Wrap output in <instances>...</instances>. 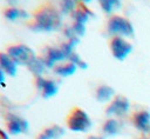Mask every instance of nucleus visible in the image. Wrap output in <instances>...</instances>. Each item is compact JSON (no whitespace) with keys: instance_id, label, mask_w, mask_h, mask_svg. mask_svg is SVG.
<instances>
[{"instance_id":"f257e3e1","label":"nucleus","mask_w":150,"mask_h":139,"mask_svg":"<svg viewBox=\"0 0 150 139\" xmlns=\"http://www.w3.org/2000/svg\"><path fill=\"white\" fill-rule=\"evenodd\" d=\"M61 25V16L52 7H43L34 14V24L32 27L36 31H55Z\"/></svg>"},{"instance_id":"f03ea898","label":"nucleus","mask_w":150,"mask_h":139,"mask_svg":"<svg viewBox=\"0 0 150 139\" xmlns=\"http://www.w3.org/2000/svg\"><path fill=\"white\" fill-rule=\"evenodd\" d=\"M108 33L115 37H131L134 35V27L131 22L120 15L112 16L108 22Z\"/></svg>"},{"instance_id":"7ed1b4c3","label":"nucleus","mask_w":150,"mask_h":139,"mask_svg":"<svg viewBox=\"0 0 150 139\" xmlns=\"http://www.w3.org/2000/svg\"><path fill=\"white\" fill-rule=\"evenodd\" d=\"M68 127L75 132H86L91 126V120L88 114L81 108H74L68 117Z\"/></svg>"},{"instance_id":"20e7f679","label":"nucleus","mask_w":150,"mask_h":139,"mask_svg":"<svg viewBox=\"0 0 150 139\" xmlns=\"http://www.w3.org/2000/svg\"><path fill=\"white\" fill-rule=\"evenodd\" d=\"M7 54L16 62V65H29L35 59L33 49H30L28 46L22 44H18L8 47Z\"/></svg>"},{"instance_id":"39448f33","label":"nucleus","mask_w":150,"mask_h":139,"mask_svg":"<svg viewBox=\"0 0 150 139\" xmlns=\"http://www.w3.org/2000/svg\"><path fill=\"white\" fill-rule=\"evenodd\" d=\"M110 49L116 59L123 60L132 51V45L122 37H114L110 40Z\"/></svg>"},{"instance_id":"423d86ee","label":"nucleus","mask_w":150,"mask_h":139,"mask_svg":"<svg viewBox=\"0 0 150 139\" xmlns=\"http://www.w3.org/2000/svg\"><path fill=\"white\" fill-rule=\"evenodd\" d=\"M129 101L124 97H117L115 100L108 106L107 108V114L109 115H117V117H123L124 114L128 113L129 111Z\"/></svg>"},{"instance_id":"0eeeda50","label":"nucleus","mask_w":150,"mask_h":139,"mask_svg":"<svg viewBox=\"0 0 150 139\" xmlns=\"http://www.w3.org/2000/svg\"><path fill=\"white\" fill-rule=\"evenodd\" d=\"M36 86L39 90H41L42 92V95L45 98H49V97H53L59 91V86L57 84L52 80V79H46L43 77H36Z\"/></svg>"},{"instance_id":"6e6552de","label":"nucleus","mask_w":150,"mask_h":139,"mask_svg":"<svg viewBox=\"0 0 150 139\" xmlns=\"http://www.w3.org/2000/svg\"><path fill=\"white\" fill-rule=\"evenodd\" d=\"M132 121L138 131L143 133H148L150 131V113L148 111H139L135 113Z\"/></svg>"},{"instance_id":"1a4fd4ad","label":"nucleus","mask_w":150,"mask_h":139,"mask_svg":"<svg viewBox=\"0 0 150 139\" xmlns=\"http://www.w3.org/2000/svg\"><path fill=\"white\" fill-rule=\"evenodd\" d=\"M7 127L9 133L12 134H20L21 132L27 131L28 128V124L20 117L15 115V114H11L9 118L7 119Z\"/></svg>"},{"instance_id":"9d476101","label":"nucleus","mask_w":150,"mask_h":139,"mask_svg":"<svg viewBox=\"0 0 150 139\" xmlns=\"http://www.w3.org/2000/svg\"><path fill=\"white\" fill-rule=\"evenodd\" d=\"M67 59L64 52L62 51V48H56V47H50L48 51H47V55L46 58L43 59L47 67H53L55 62L57 61H61V60H64Z\"/></svg>"},{"instance_id":"9b49d317","label":"nucleus","mask_w":150,"mask_h":139,"mask_svg":"<svg viewBox=\"0 0 150 139\" xmlns=\"http://www.w3.org/2000/svg\"><path fill=\"white\" fill-rule=\"evenodd\" d=\"M0 68L11 77L16 74V62L4 52H0Z\"/></svg>"},{"instance_id":"f8f14e48","label":"nucleus","mask_w":150,"mask_h":139,"mask_svg":"<svg viewBox=\"0 0 150 139\" xmlns=\"http://www.w3.org/2000/svg\"><path fill=\"white\" fill-rule=\"evenodd\" d=\"M122 124L116 119H109L103 125V132L108 135H115L121 132Z\"/></svg>"},{"instance_id":"ddd939ff","label":"nucleus","mask_w":150,"mask_h":139,"mask_svg":"<svg viewBox=\"0 0 150 139\" xmlns=\"http://www.w3.org/2000/svg\"><path fill=\"white\" fill-rule=\"evenodd\" d=\"M62 134H63V130L57 125H53L46 128L43 132H41L38 139H57Z\"/></svg>"},{"instance_id":"4468645a","label":"nucleus","mask_w":150,"mask_h":139,"mask_svg":"<svg viewBox=\"0 0 150 139\" xmlns=\"http://www.w3.org/2000/svg\"><path fill=\"white\" fill-rule=\"evenodd\" d=\"M112 95H114V88H111L110 86H107V85L100 86L96 91V98L101 102L109 101L112 98Z\"/></svg>"},{"instance_id":"2eb2a0df","label":"nucleus","mask_w":150,"mask_h":139,"mask_svg":"<svg viewBox=\"0 0 150 139\" xmlns=\"http://www.w3.org/2000/svg\"><path fill=\"white\" fill-rule=\"evenodd\" d=\"M76 70V65H74L73 62H68L64 65H59L55 67V73L61 75V77H69Z\"/></svg>"},{"instance_id":"dca6fc26","label":"nucleus","mask_w":150,"mask_h":139,"mask_svg":"<svg viewBox=\"0 0 150 139\" xmlns=\"http://www.w3.org/2000/svg\"><path fill=\"white\" fill-rule=\"evenodd\" d=\"M28 66H29L30 71H33L38 77H40V74H42L43 71H45L46 67H47V65H46V62H45L43 59H36V58H35Z\"/></svg>"},{"instance_id":"f3484780","label":"nucleus","mask_w":150,"mask_h":139,"mask_svg":"<svg viewBox=\"0 0 150 139\" xmlns=\"http://www.w3.org/2000/svg\"><path fill=\"white\" fill-rule=\"evenodd\" d=\"M5 16L8 19V20H18L20 18H23V16H27V13H25L21 9H18V8H8L5 11Z\"/></svg>"},{"instance_id":"a211bd4d","label":"nucleus","mask_w":150,"mask_h":139,"mask_svg":"<svg viewBox=\"0 0 150 139\" xmlns=\"http://www.w3.org/2000/svg\"><path fill=\"white\" fill-rule=\"evenodd\" d=\"M101 6L104 9V12L110 13V12H112L114 7L118 6V2H116V1H102L101 2Z\"/></svg>"},{"instance_id":"6ab92c4d","label":"nucleus","mask_w":150,"mask_h":139,"mask_svg":"<svg viewBox=\"0 0 150 139\" xmlns=\"http://www.w3.org/2000/svg\"><path fill=\"white\" fill-rule=\"evenodd\" d=\"M5 74H6V73L0 68V85H2L4 81H5Z\"/></svg>"},{"instance_id":"aec40b11","label":"nucleus","mask_w":150,"mask_h":139,"mask_svg":"<svg viewBox=\"0 0 150 139\" xmlns=\"http://www.w3.org/2000/svg\"><path fill=\"white\" fill-rule=\"evenodd\" d=\"M90 139H103V138H101V137H91Z\"/></svg>"}]
</instances>
